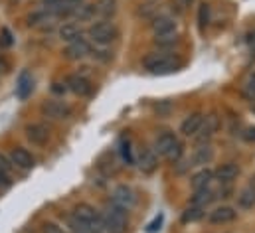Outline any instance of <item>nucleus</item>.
<instances>
[{
	"label": "nucleus",
	"instance_id": "nucleus-10",
	"mask_svg": "<svg viewBox=\"0 0 255 233\" xmlns=\"http://www.w3.org/2000/svg\"><path fill=\"white\" fill-rule=\"evenodd\" d=\"M176 144H178V138H176V134H174V132H162V134L154 140V152H158V154L166 156V154H168Z\"/></svg>",
	"mask_w": 255,
	"mask_h": 233
},
{
	"label": "nucleus",
	"instance_id": "nucleus-36",
	"mask_svg": "<svg viewBox=\"0 0 255 233\" xmlns=\"http://www.w3.org/2000/svg\"><path fill=\"white\" fill-rule=\"evenodd\" d=\"M2 42H4L6 46H10V44H12V36H10V32H8L6 28L2 30Z\"/></svg>",
	"mask_w": 255,
	"mask_h": 233
},
{
	"label": "nucleus",
	"instance_id": "nucleus-33",
	"mask_svg": "<svg viewBox=\"0 0 255 233\" xmlns=\"http://www.w3.org/2000/svg\"><path fill=\"white\" fill-rule=\"evenodd\" d=\"M42 233H65L62 228H58L56 224H44L42 226Z\"/></svg>",
	"mask_w": 255,
	"mask_h": 233
},
{
	"label": "nucleus",
	"instance_id": "nucleus-25",
	"mask_svg": "<svg viewBox=\"0 0 255 233\" xmlns=\"http://www.w3.org/2000/svg\"><path fill=\"white\" fill-rule=\"evenodd\" d=\"M115 4H117L115 0H99L97 6H95V12L101 14V16H105V18H107V16H113L115 10H117Z\"/></svg>",
	"mask_w": 255,
	"mask_h": 233
},
{
	"label": "nucleus",
	"instance_id": "nucleus-21",
	"mask_svg": "<svg viewBox=\"0 0 255 233\" xmlns=\"http://www.w3.org/2000/svg\"><path fill=\"white\" fill-rule=\"evenodd\" d=\"M60 38L64 42H67V44H71V42H75V40L81 38V32H79V28L75 24H64L60 28Z\"/></svg>",
	"mask_w": 255,
	"mask_h": 233
},
{
	"label": "nucleus",
	"instance_id": "nucleus-12",
	"mask_svg": "<svg viewBox=\"0 0 255 233\" xmlns=\"http://www.w3.org/2000/svg\"><path fill=\"white\" fill-rule=\"evenodd\" d=\"M236 210L234 208H230V206H222V208H216L214 212H210V216H208V220H210V224H230V222H234L236 220Z\"/></svg>",
	"mask_w": 255,
	"mask_h": 233
},
{
	"label": "nucleus",
	"instance_id": "nucleus-35",
	"mask_svg": "<svg viewBox=\"0 0 255 233\" xmlns=\"http://www.w3.org/2000/svg\"><path fill=\"white\" fill-rule=\"evenodd\" d=\"M244 138H246V140H250V142H255V126H252V128H248V130H246Z\"/></svg>",
	"mask_w": 255,
	"mask_h": 233
},
{
	"label": "nucleus",
	"instance_id": "nucleus-2",
	"mask_svg": "<svg viewBox=\"0 0 255 233\" xmlns=\"http://www.w3.org/2000/svg\"><path fill=\"white\" fill-rule=\"evenodd\" d=\"M103 222H105V228L109 230V233H125L128 226V216L127 210L119 208L117 204H109L103 212Z\"/></svg>",
	"mask_w": 255,
	"mask_h": 233
},
{
	"label": "nucleus",
	"instance_id": "nucleus-28",
	"mask_svg": "<svg viewBox=\"0 0 255 233\" xmlns=\"http://www.w3.org/2000/svg\"><path fill=\"white\" fill-rule=\"evenodd\" d=\"M121 154H123V158L127 160L128 164H132L134 160H132V156H130V144H128V140H121Z\"/></svg>",
	"mask_w": 255,
	"mask_h": 233
},
{
	"label": "nucleus",
	"instance_id": "nucleus-19",
	"mask_svg": "<svg viewBox=\"0 0 255 233\" xmlns=\"http://www.w3.org/2000/svg\"><path fill=\"white\" fill-rule=\"evenodd\" d=\"M79 2H81V0H44V4L56 8L58 14H69V12H73Z\"/></svg>",
	"mask_w": 255,
	"mask_h": 233
},
{
	"label": "nucleus",
	"instance_id": "nucleus-1",
	"mask_svg": "<svg viewBox=\"0 0 255 233\" xmlns=\"http://www.w3.org/2000/svg\"><path fill=\"white\" fill-rule=\"evenodd\" d=\"M144 67L150 71V73H172L176 69L182 67V61L174 56H168V54H150L144 58Z\"/></svg>",
	"mask_w": 255,
	"mask_h": 233
},
{
	"label": "nucleus",
	"instance_id": "nucleus-24",
	"mask_svg": "<svg viewBox=\"0 0 255 233\" xmlns=\"http://www.w3.org/2000/svg\"><path fill=\"white\" fill-rule=\"evenodd\" d=\"M67 228H69V232H71V233H91L89 226H87L85 222H81V220H79L75 214L67 218Z\"/></svg>",
	"mask_w": 255,
	"mask_h": 233
},
{
	"label": "nucleus",
	"instance_id": "nucleus-31",
	"mask_svg": "<svg viewBox=\"0 0 255 233\" xmlns=\"http://www.w3.org/2000/svg\"><path fill=\"white\" fill-rule=\"evenodd\" d=\"M180 156H182V144L178 142V144H176V146H174V148H172V150L166 154V158H168V160H172V162H176Z\"/></svg>",
	"mask_w": 255,
	"mask_h": 233
},
{
	"label": "nucleus",
	"instance_id": "nucleus-27",
	"mask_svg": "<svg viewBox=\"0 0 255 233\" xmlns=\"http://www.w3.org/2000/svg\"><path fill=\"white\" fill-rule=\"evenodd\" d=\"M12 170V162H8V158L4 154H0V182L8 184V174Z\"/></svg>",
	"mask_w": 255,
	"mask_h": 233
},
{
	"label": "nucleus",
	"instance_id": "nucleus-38",
	"mask_svg": "<svg viewBox=\"0 0 255 233\" xmlns=\"http://www.w3.org/2000/svg\"><path fill=\"white\" fill-rule=\"evenodd\" d=\"M176 2H178V4L182 6V8H188V6H190L194 0H176Z\"/></svg>",
	"mask_w": 255,
	"mask_h": 233
},
{
	"label": "nucleus",
	"instance_id": "nucleus-15",
	"mask_svg": "<svg viewBox=\"0 0 255 233\" xmlns=\"http://www.w3.org/2000/svg\"><path fill=\"white\" fill-rule=\"evenodd\" d=\"M138 166H140V170L146 172V174L154 172L156 166H158L156 154H154L152 150H148V148H142V150H140V156H138Z\"/></svg>",
	"mask_w": 255,
	"mask_h": 233
},
{
	"label": "nucleus",
	"instance_id": "nucleus-18",
	"mask_svg": "<svg viewBox=\"0 0 255 233\" xmlns=\"http://www.w3.org/2000/svg\"><path fill=\"white\" fill-rule=\"evenodd\" d=\"M212 180H214V172L208 170V168H204V170H200V172H196V174L192 176V188H194V190L210 188Z\"/></svg>",
	"mask_w": 255,
	"mask_h": 233
},
{
	"label": "nucleus",
	"instance_id": "nucleus-11",
	"mask_svg": "<svg viewBox=\"0 0 255 233\" xmlns=\"http://www.w3.org/2000/svg\"><path fill=\"white\" fill-rule=\"evenodd\" d=\"M10 162H12L14 166L22 168V170H30V168L34 166V158H32V154H30L26 148H14V150L10 152Z\"/></svg>",
	"mask_w": 255,
	"mask_h": 233
},
{
	"label": "nucleus",
	"instance_id": "nucleus-3",
	"mask_svg": "<svg viewBox=\"0 0 255 233\" xmlns=\"http://www.w3.org/2000/svg\"><path fill=\"white\" fill-rule=\"evenodd\" d=\"M89 38L99 44V46H107L111 42H115L117 38V28L109 22H95L91 28H89Z\"/></svg>",
	"mask_w": 255,
	"mask_h": 233
},
{
	"label": "nucleus",
	"instance_id": "nucleus-13",
	"mask_svg": "<svg viewBox=\"0 0 255 233\" xmlns=\"http://www.w3.org/2000/svg\"><path fill=\"white\" fill-rule=\"evenodd\" d=\"M152 32L156 36H168V34H174L176 32V22L168 16H160L152 22Z\"/></svg>",
	"mask_w": 255,
	"mask_h": 233
},
{
	"label": "nucleus",
	"instance_id": "nucleus-39",
	"mask_svg": "<svg viewBox=\"0 0 255 233\" xmlns=\"http://www.w3.org/2000/svg\"><path fill=\"white\" fill-rule=\"evenodd\" d=\"M248 42H250V46H252V48H255V32H252V34H250Z\"/></svg>",
	"mask_w": 255,
	"mask_h": 233
},
{
	"label": "nucleus",
	"instance_id": "nucleus-6",
	"mask_svg": "<svg viewBox=\"0 0 255 233\" xmlns=\"http://www.w3.org/2000/svg\"><path fill=\"white\" fill-rule=\"evenodd\" d=\"M42 113L50 118H56V120H62V118H69L71 116V109L62 103V101H46L42 105Z\"/></svg>",
	"mask_w": 255,
	"mask_h": 233
},
{
	"label": "nucleus",
	"instance_id": "nucleus-29",
	"mask_svg": "<svg viewBox=\"0 0 255 233\" xmlns=\"http://www.w3.org/2000/svg\"><path fill=\"white\" fill-rule=\"evenodd\" d=\"M198 22L200 28H204L208 24V4H200V14H198Z\"/></svg>",
	"mask_w": 255,
	"mask_h": 233
},
{
	"label": "nucleus",
	"instance_id": "nucleus-17",
	"mask_svg": "<svg viewBox=\"0 0 255 233\" xmlns=\"http://www.w3.org/2000/svg\"><path fill=\"white\" fill-rule=\"evenodd\" d=\"M212 158H214V150H212V146H210V144H206V142H202V144L194 150L192 162H194L196 166H204V164H208Z\"/></svg>",
	"mask_w": 255,
	"mask_h": 233
},
{
	"label": "nucleus",
	"instance_id": "nucleus-7",
	"mask_svg": "<svg viewBox=\"0 0 255 233\" xmlns=\"http://www.w3.org/2000/svg\"><path fill=\"white\" fill-rule=\"evenodd\" d=\"M134 202H136L134 192H132L128 186H125V184H121V186H117V188L113 190V204H117L119 208L128 210V208L134 206Z\"/></svg>",
	"mask_w": 255,
	"mask_h": 233
},
{
	"label": "nucleus",
	"instance_id": "nucleus-32",
	"mask_svg": "<svg viewBox=\"0 0 255 233\" xmlns=\"http://www.w3.org/2000/svg\"><path fill=\"white\" fill-rule=\"evenodd\" d=\"M160 226H162V216H156L150 224H148V228H146V232L148 233H156L160 230Z\"/></svg>",
	"mask_w": 255,
	"mask_h": 233
},
{
	"label": "nucleus",
	"instance_id": "nucleus-8",
	"mask_svg": "<svg viewBox=\"0 0 255 233\" xmlns=\"http://www.w3.org/2000/svg\"><path fill=\"white\" fill-rule=\"evenodd\" d=\"M26 136L32 144H38V146H44L48 140H50V128L46 124H30L26 128Z\"/></svg>",
	"mask_w": 255,
	"mask_h": 233
},
{
	"label": "nucleus",
	"instance_id": "nucleus-9",
	"mask_svg": "<svg viewBox=\"0 0 255 233\" xmlns=\"http://www.w3.org/2000/svg\"><path fill=\"white\" fill-rule=\"evenodd\" d=\"M89 52H91L89 44H87L83 38H79V40L67 44V48L64 50V56L67 59H81V58H85Z\"/></svg>",
	"mask_w": 255,
	"mask_h": 233
},
{
	"label": "nucleus",
	"instance_id": "nucleus-14",
	"mask_svg": "<svg viewBox=\"0 0 255 233\" xmlns=\"http://www.w3.org/2000/svg\"><path fill=\"white\" fill-rule=\"evenodd\" d=\"M202 120H204V115H202V113H192V115H188L182 120L180 132L186 134V136H194V134L198 132V128L202 126Z\"/></svg>",
	"mask_w": 255,
	"mask_h": 233
},
{
	"label": "nucleus",
	"instance_id": "nucleus-30",
	"mask_svg": "<svg viewBox=\"0 0 255 233\" xmlns=\"http://www.w3.org/2000/svg\"><path fill=\"white\" fill-rule=\"evenodd\" d=\"M156 44H160V46H170V44H176V34H168V36H156Z\"/></svg>",
	"mask_w": 255,
	"mask_h": 233
},
{
	"label": "nucleus",
	"instance_id": "nucleus-37",
	"mask_svg": "<svg viewBox=\"0 0 255 233\" xmlns=\"http://www.w3.org/2000/svg\"><path fill=\"white\" fill-rule=\"evenodd\" d=\"M54 91H56V93H64V91H65V85L62 87V83H54Z\"/></svg>",
	"mask_w": 255,
	"mask_h": 233
},
{
	"label": "nucleus",
	"instance_id": "nucleus-20",
	"mask_svg": "<svg viewBox=\"0 0 255 233\" xmlns=\"http://www.w3.org/2000/svg\"><path fill=\"white\" fill-rule=\"evenodd\" d=\"M16 91H18V97H20V99H28V95L32 93V77H30L28 71H24V73L20 75Z\"/></svg>",
	"mask_w": 255,
	"mask_h": 233
},
{
	"label": "nucleus",
	"instance_id": "nucleus-34",
	"mask_svg": "<svg viewBox=\"0 0 255 233\" xmlns=\"http://www.w3.org/2000/svg\"><path fill=\"white\" fill-rule=\"evenodd\" d=\"M8 71H10V63H8V59L0 58V73L4 75V73H8Z\"/></svg>",
	"mask_w": 255,
	"mask_h": 233
},
{
	"label": "nucleus",
	"instance_id": "nucleus-5",
	"mask_svg": "<svg viewBox=\"0 0 255 233\" xmlns=\"http://www.w3.org/2000/svg\"><path fill=\"white\" fill-rule=\"evenodd\" d=\"M65 85H67L69 91H73L79 97H87V95L93 93V85L83 75H69L67 81H65Z\"/></svg>",
	"mask_w": 255,
	"mask_h": 233
},
{
	"label": "nucleus",
	"instance_id": "nucleus-22",
	"mask_svg": "<svg viewBox=\"0 0 255 233\" xmlns=\"http://www.w3.org/2000/svg\"><path fill=\"white\" fill-rule=\"evenodd\" d=\"M216 198V194L210 190V188H204V190H196V196L192 198V204L194 206H200V208H206L212 200Z\"/></svg>",
	"mask_w": 255,
	"mask_h": 233
},
{
	"label": "nucleus",
	"instance_id": "nucleus-23",
	"mask_svg": "<svg viewBox=\"0 0 255 233\" xmlns=\"http://www.w3.org/2000/svg\"><path fill=\"white\" fill-rule=\"evenodd\" d=\"M238 204L244 208V210H252L255 206V188H246L240 192L238 196Z\"/></svg>",
	"mask_w": 255,
	"mask_h": 233
},
{
	"label": "nucleus",
	"instance_id": "nucleus-4",
	"mask_svg": "<svg viewBox=\"0 0 255 233\" xmlns=\"http://www.w3.org/2000/svg\"><path fill=\"white\" fill-rule=\"evenodd\" d=\"M220 116L216 115V113H210V115H206L204 116V120H202V126L198 128V132L194 134V138L202 144V142H206L218 128H220Z\"/></svg>",
	"mask_w": 255,
	"mask_h": 233
},
{
	"label": "nucleus",
	"instance_id": "nucleus-26",
	"mask_svg": "<svg viewBox=\"0 0 255 233\" xmlns=\"http://www.w3.org/2000/svg\"><path fill=\"white\" fill-rule=\"evenodd\" d=\"M202 218H204V208H200V206H192V208H188V210L182 214V222H184V224L198 222V220H202Z\"/></svg>",
	"mask_w": 255,
	"mask_h": 233
},
{
	"label": "nucleus",
	"instance_id": "nucleus-16",
	"mask_svg": "<svg viewBox=\"0 0 255 233\" xmlns=\"http://www.w3.org/2000/svg\"><path fill=\"white\" fill-rule=\"evenodd\" d=\"M238 174H240V168H238L236 164H232V162L222 164V166L214 172V176H216L222 184H230V182H234V180L238 178Z\"/></svg>",
	"mask_w": 255,
	"mask_h": 233
}]
</instances>
